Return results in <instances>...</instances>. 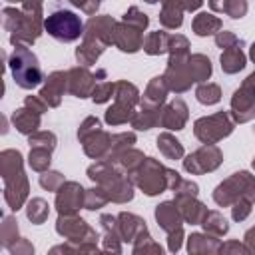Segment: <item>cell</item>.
Masks as SVG:
<instances>
[{
    "label": "cell",
    "instance_id": "cell-1",
    "mask_svg": "<svg viewBox=\"0 0 255 255\" xmlns=\"http://www.w3.org/2000/svg\"><path fill=\"white\" fill-rule=\"evenodd\" d=\"M46 30L60 42H74L82 34V20L70 10H58L46 18Z\"/></svg>",
    "mask_w": 255,
    "mask_h": 255
}]
</instances>
